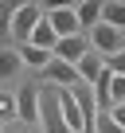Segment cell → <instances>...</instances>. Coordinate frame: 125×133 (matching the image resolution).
I'll list each match as a JSON object with an SVG mask.
<instances>
[{"label":"cell","mask_w":125,"mask_h":133,"mask_svg":"<svg viewBox=\"0 0 125 133\" xmlns=\"http://www.w3.org/2000/svg\"><path fill=\"white\" fill-rule=\"evenodd\" d=\"M43 16H47V8L39 4V0H24V4H12V35H16L20 43H27V39H31V31L43 24Z\"/></svg>","instance_id":"obj_1"},{"label":"cell","mask_w":125,"mask_h":133,"mask_svg":"<svg viewBox=\"0 0 125 133\" xmlns=\"http://www.w3.org/2000/svg\"><path fill=\"white\" fill-rule=\"evenodd\" d=\"M39 125L43 133H71L63 125V110H59V90L39 82Z\"/></svg>","instance_id":"obj_2"},{"label":"cell","mask_w":125,"mask_h":133,"mask_svg":"<svg viewBox=\"0 0 125 133\" xmlns=\"http://www.w3.org/2000/svg\"><path fill=\"white\" fill-rule=\"evenodd\" d=\"M86 39H90V51H94L98 59H113L117 51H125V35L113 31L109 24H94V28L86 31Z\"/></svg>","instance_id":"obj_3"},{"label":"cell","mask_w":125,"mask_h":133,"mask_svg":"<svg viewBox=\"0 0 125 133\" xmlns=\"http://www.w3.org/2000/svg\"><path fill=\"white\" fill-rule=\"evenodd\" d=\"M47 24L59 39H71V35H82L78 28V16H74V4H51L47 8Z\"/></svg>","instance_id":"obj_4"},{"label":"cell","mask_w":125,"mask_h":133,"mask_svg":"<svg viewBox=\"0 0 125 133\" xmlns=\"http://www.w3.org/2000/svg\"><path fill=\"white\" fill-rule=\"evenodd\" d=\"M16 117L24 125H39V82H24L16 94Z\"/></svg>","instance_id":"obj_5"},{"label":"cell","mask_w":125,"mask_h":133,"mask_svg":"<svg viewBox=\"0 0 125 133\" xmlns=\"http://www.w3.org/2000/svg\"><path fill=\"white\" fill-rule=\"evenodd\" d=\"M82 78H78V71L71 63H63V59H51L47 66H43V86H59V90H71V86H78Z\"/></svg>","instance_id":"obj_6"},{"label":"cell","mask_w":125,"mask_h":133,"mask_svg":"<svg viewBox=\"0 0 125 133\" xmlns=\"http://www.w3.org/2000/svg\"><path fill=\"white\" fill-rule=\"evenodd\" d=\"M86 55H90V39H86V35L59 39V43H55V51H51V59H63V63H71V66H78Z\"/></svg>","instance_id":"obj_7"},{"label":"cell","mask_w":125,"mask_h":133,"mask_svg":"<svg viewBox=\"0 0 125 133\" xmlns=\"http://www.w3.org/2000/svg\"><path fill=\"white\" fill-rule=\"evenodd\" d=\"M16 55H20V66H31V71H43V66L51 63V51H39V47H31V43L16 47Z\"/></svg>","instance_id":"obj_8"},{"label":"cell","mask_w":125,"mask_h":133,"mask_svg":"<svg viewBox=\"0 0 125 133\" xmlns=\"http://www.w3.org/2000/svg\"><path fill=\"white\" fill-rule=\"evenodd\" d=\"M102 24H109L113 31H125V0H106L102 4Z\"/></svg>","instance_id":"obj_9"},{"label":"cell","mask_w":125,"mask_h":133,"mask_svg":"<svg viewBox=\"0 0 125 133\" xmlns=\"http://www.w3.org/2000/svg\"><path fill=\"white\" fill-rule=\"evenodd\" d=\"M74 16H78V28L86 31V28L102 24V4L98 0H82V4H74Z\"/></svg>","instance_id":"obj_10"},{"label":"cell","mask_w":125,"mask_h":133,"mask_svg":"<svg viewBox=\"0 0 125 133\" xmlns=\"http://www.w3.org/2000/svg\"><path fill=\"white\" fill-rule=\"evenodd\" d=\"M31 47H39V51H55V43H59V35L51 31V24H47V16H43V24L31 31V39H27Z\"/></svg>","instance_id":"obj_11"},{"label":"cell","mask_w":125,"mask_h":133,"mask_svg":"<svg viewBox=\"0 0 125 133\" xmlns=\"http://www.w3.org/2000/svg\"><path fill=\"white\" fill-rule=\"evenodd\" d=\"M102 66H106V59H98V55L90 51V55H86V59H82V63L74 66V71H78V78H82V82L90 86V82H94V78L102 75Z\"/></svg>","instance_id":"obj_12"},{"label":"cell","mask_w":125,"mask_h":133,"mask_svg":"<svg viewBox=\"0 0 125 133\" xmlns=\"http://www.w3.org/2000/svg\"><path fill=\"white\" fill-rule=\"evenodd\" d=\"M16 71H20V55L16 51H0V82H8Z\"/></svg>","instance_id":"obj_13"},{"label":"cell","mask_w":125,"mask_h":133,"mask_svg":"<svg viewBox=\"0 0 125 133\" xmlns=\"http://www.w3.org/2000/svg\"><path fill=\"white\" fill-rule=\"evenodd\" d=\"M109 106H125V75H113V82H109Z\"/></svg>","instance_id":"obj_14"},{"label":"cell","mask_w":125,"mask_h":133,"mask_svg":"<svg viewBox=\"0 0 125 133\" xmlns=\"http://www.w3.org/2000/svg\"><path fill=\"white\" fill-rule=\"evenodd\" d=\"M94 133H125V129H121V125H117L109 114H98V121H94Z\"/></svg>","instance_id":"obj_15"},{"label":"cell","mask_w":125,"mask_h":133,"mask_svg":"<svg viewBox=\"0 0 125 133\" xmlns=\"http://www.w3.org/2000/svg\"><path fill=\"white\" fill-rule=\"evenodd\" d=\"M16 117V98H8V94H0V125H8Z\"/></svg>","instance_id":"obj_16"},{"label":"cell","mask_w":125,"mask_h":133,"mask_svg":"<svg viewBox=\"0 0 125 133\" xmlns=\"http://www.w3.org/2000/svg\"><path fill=\"white\" fill-rule=\"evenodd\" d=\"M0 35H12V4H0Z\"/></svg>","instance_id":"obj_17"},{"label":"cell","mask_w":125,"mask_h":133,"mask_svg":"<svg viewBox=\"0 0 125 133\" xmlns=\"http://www.w3.org/2000/svg\"><path fill=\"white\" fill-rule=\"evenodd\" d=\"M106 66H109L113 75H125V51H117L113 59H106Z\"/></svg>","instance_id":"obj_18"},{"label":"cell","mask_w":125,"mask_h":133,"mask_svg":"<svg viewBox=\"0 0 125 133\" xmlns=\"http://www.w3.org/2000/svg\"><path fill=\"white\" fill-rule=\"evenodd\" d=\"M106 114H109V117H113V121H117V125H121V129H125V106H109V110H106Z\"/></svg>","instance_id":"obj_19"}]
</instances>
